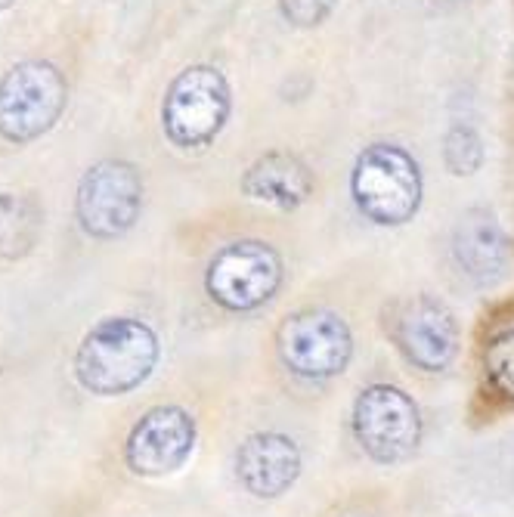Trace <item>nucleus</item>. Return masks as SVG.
Instances as JSON below:
<instances>
[{"label": "nucleus", "mask_w": 514, "mask_h": 517, "mask_svg": "<svg viewBox=\"0 0 514 517\" xmlns=\"http://www.w3.org/2000/svg\"><path fill=\"white\" fill-rule=\"evenodd\" d=\"M230 118V84L217 69L192 66L168 87L162 124L165 134L180 149L208 146Z\"/></svg>", "instance_id": "7"}, {"label": "nucleus", "mask_w": 514, "mask_h": 517, "mask_svg": "<svg viewBox=\"0 0 514 517\" xmlns=\"http://www.w3.org/2000/svg\"><path fill=\"white\" fill-rule=\"evenodd\" d=\"M276 353L292 375L304 381H329L344 375L353 360V332L341 313L304 307L279 322Z\"/></svg>", "instance_id": "4"}, {"label": "nucleus", "mask_w": 514, "mask_h": 517, "mask_svg": "<svg viewBox=\"0 0 514 517\" xmlns=\"http://www.w3.org/2000/svg\"><path fill=\"white\" fill-rule=\"evenodd\" d=\"M453 261L477 288H496L511 270V242L487 208H471L453 230Z\"/></svg>", "instance_id": "12"}, {"label": "nucleus", "mask_w": 514, "mask_h": 517, "mask_svg": "<svg viewBox=\"0 0 514 517\" xmlns=\"http://www.w3.org/2000/svg\"><path fill=\"white\" fill-rule=\"evenodd\" d=\"M304 471L301 446L279 431L248 434L236 449V477L254 499H282Z\"/></svg>", "instance_id": "11"}, {"label": "nucleus", "mask_w": 514, "mask_h": 517, "mask_svg": "<svg viewBox=\"0 0 514 517\" xmlns=\"http://www.w3.org/2000/svg\"><path fill=\"white\" fill-rule=\"evenodd\" d=\"M242 192L251 202L295 211L313 196V174L292 152H267L245 171Z\"/></svg>", "instance_id": "13"}, {"label": "nucleus", "mask_w": 514, "mask_h": 517, "mask_svg": "<svg viewBox=\"0 0 514 517\" xmlns=\"http://www.w3.org/2000/svg\"><path fill=\"white\" fill-rule=\"evenodd\" d=\"M158 357H162V344L152 326L134 316H109L81 338L75 378L96 397H121L146 384Z\"/></svg>", "instance_id": "1"}, {"label": "nucleus", "mask_w": 514, "mask_h": 517, "mask_svg": "<svg viewBox=\"0 0 514 517\" xmlns=\"http://www.w3.org/2000/svg\"><path fill=\"white\" fill-rule=\"evenodd\" d=\"M332 10H335V0H282V16L298 28L319 25Z\"/></svg>", "instance_id": "17"}, {"label": "nucleus", "mask_w": 514, "mask_h": 517, "mask_svg": "<svg viewBox=\"0 0 514 517\" xmlns=\"http://www.w3.org/2000/svg\"><path fill=\"white\" fill-rule=\"evenodd\" d=\"M199 428L183 406H155L131 428L124 462L140 477H165L180 471L196 452Z\"/></svg>", "instance_id": "10"}, {"label": "nucleus", "mask_w": 514, "mask_h": 517, "mask_svg": "<svg viewBox=\"0 0 514 517\" xmlns=\"http://www.w3.org/2000/svg\"><path fill=\"white\" fill-rule=\"evenodd\" d=\"M350 431L360 449L378 465H403L422 446L425 422L415 403L397 384H369L353 400Z\"/></svg>", "instance_id": "3"}, {"label": "nucleus", "mask_w": 514, "mask_h": 517, "mask_svg": "<svg viewBox=\"0 0 514 517\" xmlns=\"http://www.w3.org/2000/svg\"><path fill=\"white\" fill-rule=\"evenodd\" d=\"M391 338L403 360L425 375H440L459 360L462 329L456 313L434 295H412L391 313Z\"/></svg>", "instance_id": "8"}, {"label": "nucleus", "mask_w": 514, "mask_h": 517, "mask_svg": "<svg viewBox=\"0 0 514 517\" xmlns=\"http://www.w3.org/2000/svg\"><path fill=\"white\" fill-rule=\"evenodd\" d=\"M41 233V208L28 196L0 192V257L19 261L38 242Z\"/></svg>", "instance_id": "14"}, {"label": "nucleus", "mask_w": 514, "mask_h": 517, "mask_svg": "<svg viewBox=\"0 0 514 517\" xmlns=\"http://www.w3.org/2000/svg\"><path fill=\"white\" fill-rule=\"evenodd\" d=\"M75 211L93 239H118L134 230L143 211V177L131 161H100L81 183Z\"/></svg>", "instance_id": "9"}, {"label": "nucleus", "mask_w": 514, "mask_h": 517, "mask_svg": "<svg viewBox=\"0 0 514 517\" xmlns=\"http://www.w3.org/2000/svg\"><path fill=\"white\" fill-rule=\"evenodd\" d=\"M446 165L453 174L468 177L484 165V146L471 127H453L446 137Z\"/></svg>", "instance_id": "16"}, {"label": "nucleus", "mask_w": 514, "mask_h": 517, "mask_svg": "<svg viewBox=\"0 0 514 517\" xmlns=\"http://www.w3.org/2000/svg\"><path fill=\"white\" fill-rule=\"evenodd\" d=\"M69 100V84L53 62H19L0 81V137L31 143L59 121Z\"/></svg>", "instance_id": "6"}, {"label": "nucleus", "mask_w": 514, "mask_h": 517, "mask_svg": "<svg viewBox=\"0 0 514 517\" xmlns=\"http://www.w3.org/2000/svg\"><path fill=\"white\" fill-rule=\"evenodd\" d=\"M357 211L378 226H403L422 208V171L415 158L394 143H372L360 152L350 174Z\"/></svg>", "instance_id": "2"}, {"label": "nucleus", "mask_w": 514, "mask_h": 517, "mask_svg": "<svg viewBox=\"0 0 514 517\" xmlns=\"http://www.w3.org/2000/svg\"><path fill=\"white\" fill-rule=\"evenodd\" d=\"M484 375L487 384L493 387V394L502 397L505 403H514V329H505L493 335L484 344Z\"/></svg>", "instance_id": "15"}, {"label": "nucleus", "mask_w": 514, "mask_h": 517, "mask_svg": "<svg viewBox=\"0 0 514 517\" xmlns=\"http://www.w3.org/2000/svg\"><path fill=\"white\" fill-rule=\"evenodd\" d=\"M285 279L282 257L273 245L242 239L223 245L205 270V292L208 298L230 310V313H251L270 304Z\"/></svg>", "instance_id": "5"}]
</instances>
